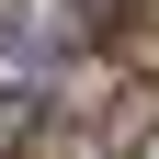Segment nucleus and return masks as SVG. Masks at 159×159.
Listing matches in <instances>:
<instances>
[{
    "label": "nucleus",
    "instance_id": "obj_1",
    "mask_svg": "<svg viewBox=\"0 0 159 159\" xmlns=\"http://www.w3.org/2000/svg\"><path fill=\"white\" fill-rule=\"evenodd\" d=\"M80 11H91V23H102V11H114V0H80Z\"/></svg>",
    "mask_w": 159,
    "mask_h": 159
}]
</instances>
